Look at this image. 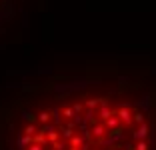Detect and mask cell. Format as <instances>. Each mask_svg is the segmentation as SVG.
<instances>
[{"label":"cell","mask_w":156,"mask_h":150,"mask_svg":"<svg viewBox=\"0 0 156 150\" xmlns=\"http://www.w3.org/2000/svg\"><path fill=\"white\" fill-rule=\"evenodd\" d=\"M0 150H156V70L92 64L4 88Z\"/></svg>","instance_id":"cell-1"},{"label":"cell","mask_w":156,"mask_h":150,"mask_svg":"<svg viewBox=\"0 0 156 150\" xmlns=\"http://www.w3.org/2000/svg\"><path fill=\"white\" fill-rule=\"evenodd\" d=\"M28 0H0V36H6L22 14Z\"/></svg>","instance_id":"cell-2"}]
</instances>
